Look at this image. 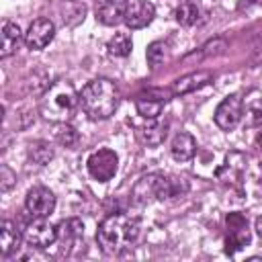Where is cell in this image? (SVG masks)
Returning <instances> with one entry per match:
<instances>
[{"label": "cell", "mask_w": 262, "mask_h": 262, "mask_svg": "<svg viewBox=\"0 0 262 262\" xmlns=\"http://www.w3.org/2000/svg\"><path fill=\"white\" fill-rule=\"evenodd\" d=\"M137 237H139V219L127 213L106 215L96 229L98 248L106 256H119L127 252L137 242Z\"/></svg>", "instance_id": "1"}, {"label": "cell", "mask_w": 262, "mask_h": 262, "mask_svg": "<svg viewBox=\"0 0 262 262\" xmlns=\"http://www.w3.org/2000/svg\"><path fill=\"white\" fill-rule=\"evenodd\" d=\"M119 102H121V92L117 84L108 78H94L80 92V106L94 121L113 117L115 111L119 108Z\"/></svg>", "instance_id": "2"}, {"label": "cell", "mask_w": 262, "mask_h": 262, "mask_svg": "<svg viewBox=\"0 0 262 262\" xmlns=\"http://www.w3.org/2000/svg\"><path fill=\"white\" fill-rule=\"evenodd\" d=\"M80 104V94L70 82H55L51 84L41 98V115L53 123H66L72 119L76 106Z\"/></svg>", "instance_id": "3"}, {"label": "cell", "mask_w": 262, "mask_h": 262, "mask_svg": "<svg viewBox=\"0 0 262 262\" xmlns=\"http://www.w3.org/2000/svg\"><path fill=\"white\" fill-rule=\"evenodd\" d=\"M186 190V184L178 178L164 176V174H147L141 176L133 186V203L147 205L151 201H166L172 196H178Z\"/></svg>", "instance_id": "4"}, {"label": "cell", "mask_w": 262, "mask_h": 262, "mask_svg": "<svg viewBox=\"0 0 262 262\" xmlns=\"http://www.w3.org/2000/svg\"><path fill=\"white\" fill-rule=\"evenodd\" d=\"M117 168H119V156L108 147H100L92 151L86 160L88 174L98 182H108L117 174Z\"/></svg>", "instance_id": "5"}, {"label": "cell", "mask_w": 262, "mask_h": 262, "mask_svg": "<svg viewBox=\"0 0 262 262\" xmlns=\"http://www.w3.org/2000/svg\"><path fill=\"white\" fill-rule=\"evenodd\" d=\"M23 237L31 248L45 250L57 242V227H53L47 217H33L23 229Z\"/></svg>", "instance_id": "6"}, {"label": "cell", "mask_w": 262, "mask_h": 262, "mask_svg": "<svg viewBox=\"0 0 262 262\" xmlns=\"http://www.w3.org/2000/svg\"><path fill=\"white\" fill-rule=\"evenodd\" d=\"M244 115V96L239 92L227 94L215 108V125L223 131H231L239 125Z\"/></svg>", "instance_id": "7"}, {"label": "cell", "mask_w": 262, "mask_h": 262, "mask_svg": "<svg viewBox=\"0 0 262 262\" xmlns=\"http://www.w3.org/2000/svg\"><path fill=\"white\" fill-rule=\"evenodd\" d=\"M225 227H227V233H225L227 254H235L237 250L250 244V227L244 213H229L225 217Z\"/></svg>", "instance_id": "8"}, {"label": "cell", "mask_w": 262, "mask_h": 262, "mask_svg": "<svg viewBox=\"0 0 262 262\" xmlns=\"http://www.w3.org/2000/svg\"><path fill=\"white\" fill-rule=\"evenodd\" d=\"M25 209L33 217H49L55 209V194L47 186H33L25 196Z\"/></svg>", "instance_id": "9"}, {"label": "cell", "mask_w": 262, "mask_h": 262, "mask_svg": "<svg viewBox=\"0 0 262 262\" xmlns=\"http://www.w3.org/2000/svg\"><path fill=\"white\" fill-rule=\"evenodd\" d=\"M53 37H55V25L49 18H35L25 33V45L33 51H41L53 41Z\"/></svg>", "instance_id": "10"}, {"label": "cell", "mask_w": 262, "mask_h": 262, "mask_svg": "<svg viewBox=\"0 0 262 262\" xmlns=\"http://www.w3.org/2000/svg\"><path fill=\"white\" fill-rule=\"evenodd\" d=\"M156 16V6L147 0H133L129 2L127 6V12H125V18L123 23L127 25V29H143L147 27Z\"/></svg>", "instance_id": "11"}, {"label": "cell", "mask_w": 262, "mask_h": 262, "mask_svg": "<svg viewBox=\"0 0 262 262\" xmlns=\"http://www.w3.org/2000/svg\"><path fill=\"white\" fill-rule=\"evenodd\" d=\"M166 92L162 90H147L137 94L135 98V108L143 119H158L162 115V108L166 104Z\"/></svg>", "instance_id": "12"}, {"label": "cell", "mask_w": 262, "mask_h": 262, "mask_svg": "<svg viewBox=\"0 0 262 262\" xmlns=\"http://www.w3.org/2000/svg\"><path fill=\"white\" fill-rule=\"evenodd\" d=\"M127 6L129 0H102L96 8V18L106 27H115L125 18Z\"/></svg>", "instance_id": "13"}, {"label": "cell", "mask_w": 262, "mask_h": 262, "mask_svg": "<svg viewBox=\"0 0 262 262\" xmlns=\"http://www.w3.org/2000/svg\"><path fill=\"white\" fill-rule=\"evenodd\" d=\"M242 121L246 127H260L262 125V94L258 90H252L244 96Z\"/></svg>", "instance_id": "14"}, {"label": "cell", "mask_w": 262, "mask_h": 262, "mask_svg": "<svg viewBox=\"0 0 262 262\" xmlns=\"http://www.w3.org/2000/svg\"><path fill=\"white\" fill-rule=\"evenodd\" d=\"M23 43V33L20 27L12 20H4L2 23V45H0V57L6 59L10 57Z\"/></svg>", "instance_id": "15"}, {"label": "cell", "mask_w": 262, "mask_h": 262, "mask_svg": "<svg viewBox=\"0 0 262 262\" xmlns=\"http://www.w3.org/2000/svg\"><path fill=\"white\" fill-rule=\"evenodd\" d=\"M149 123H145L143 127H137V137L149 145V147H156L160 143H164L166 135H168V123H162L158 119H147Z\"/></svg>", "instance_id": "16"}, {"label": "cell", "mask_w": 262, "mask_h": 262, "mask_svg": "<svg viewBox=\"0 0 262 262\" xmlns=\"http://www.w3.org/2000/svg\"><path fill=\"white\" fill-rule=\"evenodd\" d=\"M194 151H196V141H194V137L190 133L180 131V133L174 135V139L170 143V154H172V158L176 162H188V160H192Z\"/></svg>", "instance_id": "17"}, {"label": "cell", "mask_w": 262, "mask_h": 262, "mask_svg": "<svg viewBox=\"0 0 262 262\" xmlns=\"http://www.w3.org/2000/svg\"><path fill=\"white\" fill-rule=\"evenodd\" d=\"M211 72H205V70H199V72H190L182 78H178L172 86V92L174 94H188V92H194L199 88H203L205 84L211 82Z\"/></svg>", "instance_id": "18"}, {"label": "cell", "mask_w": 262, "mask_h": 262, "mask_svg": "<svg viewBox=\"0 0 262 262\" xmlns=\"http://www.w3.org/2000/svg\"><path fill=\"white\" fill-rule=\"evenodd\" d=\"M84 235V223L76 217L63 219L57 225V242L63 244V248H72L74 244H78V239Z\"/></svg>", "instance_id": "19"}, {"label": "cell", "mask_w": 262, "mask_h": 262, "mask_svg": "<svg viewBox=\"0 0 262 262\" xmlns=\"http://www.w3.org/2000/svg\"><path fill=\"white\" fill-rule=\"evenodd\" d=\"M20 239H25V237L20 235V231L16 229V225L12 221L4 219L0 223V252H2V256L6 258L12 252H16L18 246H20Z\"/></svg>", "instance_id": "20"}, {"label": "cell", "mask_w": 262, "mask_h": 262, "mask_svg": "<svg viewBox=\"0 0 262 262\" xmlns=\"http://www.w3.org/2000/svg\"><path fill=\"white\" fill-rule=\"evenodd\" d=\"M106 49H108V53L115 55V57H127V55L131 53V49H133L131 35H129V33H121V31L115 33V35L108 39Z\"/></svg>", "instance_id": "21"}, {"label": "cell", "mask_w": 262, "mask_h": 262, "mask_svg": "<svg viewBox=\"0 0 262 262\" xmlns=\"http://www.w3.org/2000/svg\"><path fill=\"white\" fill-rule=\"evenodd\" d=\"M53 156H55L53 145H51L49 141H45V139L33 141V143L29 145V158H31L35 164H39V166H47V164L53 160Z\"/></svg>", "instance_id": "22"}, {"label": "cell", "mask_w": 262, "mask_h": 262, "mask_svg": "<svg viewBox=\"0 0 262 262\" xmlns=\"http://www.w3.org/2000/svg\"><path fill=\"white\" fill-rule=\"evenodd\" d=\"M174 14H176V20H178L182 27H192V25H196L199 18H201L199 6H196L194 2H190V0H184V2L176 8Z\"/></svg>", "instance_id": "23"}, {"label": "cell", "mask_w": 262, "mask_h": 262, "mask_svg": "<svg viewBox=\"0 0 262 262\" xmlns=\"http://www.w3.org/2000/svg\"><path fill=\"white\" fill-rule=\"evenodd\" d=\"M145 57H147V66L151 70H156L164 59H166V45L162 41H154L147 45V51H145Z\"/></svg>", "instance_id": "24"}, {"label": "cell", "mask_w": 262, "mask_h": 262, "mask_svg": "<svg viewBox=\"0 0 262 262\" xmlns=\"http://www.w3.org/2000/svg\"><path fill=\"white\" fill-rule=\"evenodd\" d=\"M57 141H59L61 145H66V147H74V145L78 143V131H76L72 125L61 123V127H59V131H57Z\"/></svg>", "instance_id": "25"}, {"label": "cell", "mask_w": 262, "mask_h": 262, "mask_svg": "<svg viewBox=\"0 0 262 262\" xmlns=\"http://www.w3.org/2000/svg\"><path fill=\"white\" fill-rule=\"evenodd\" d=\"M14 184H16V174L8 166H2L0 168V188H2V192L10 190Z\"/></svg>", "instance_id": "26"}, {"label": "cell", "mask_w": 262, "mask_h": 262, "mask_svg": "<svg viewBox=\"0 0 262 262\" xmlns=\"http://www.w3.org/2000/svg\"><path fill=\"white\" fill-rule=\"evenodd\" d=\"M225 47H227V45H225L223 39H213V41H209L207 45L201 47V53H203V55H219V53H223Z\"/></svg>", "instance_id": "27"}, {"label": "cell", "mask_w": 262, "mask_h": 262, "mask_svg": "<svg viewBox=\"0 0 262 262\" xmlns=\"http://www.w3.org/2000/svg\"><path fill=\"white\" fill-rule=\"evenodd\" d=\"M254 229H256V233L262 237V215L256 217V221H254Z\"/></svg>", "instance_id": "28"}, {"label": "cell", "mask_w": 262, "mask_h": 262, "mask_svg": "<svg viewBox=\"0 0 262 262\" xmlns=\"http://www.w3.org/2000/svg\"><path fill=\"white\" fill-rule=\"evenodd\" d=\"M260 2H262V0H260Z\"/></svg>", "instance_id": "29"}]
</instances>
